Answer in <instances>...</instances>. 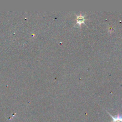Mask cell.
Wrapping results in <instances>:
<instances>
[{"instance_id":"cell-1","label":"cell","mask_w":122,"mask_h":122,"mask_svg":"<svg viewBox=\"0 0 122 122\" xmlns=\"http://www.w3.org/2000/svg\"><path fill=\"white\" fill-rule=\"evenodd\" d=\"M86 15H82V14H80L79 15H76V24H78L79 26H81V24L82 23H84V21L86 20V19H85Z\"/></svg>"},{"instance_id":"cell-2","label":"cell","mask_w":122,"mask_h":122,"mask_svg":"<svg viewBox=\"0 0 122 122\" xmlns=\"http://www.w3.org/2000/svg\"><path fill=\"white\" fill-rule=\"evenodd\" d=\"M106 112L110 115V116L112 118V121H111V122H122V116L121 115H120L119 113H118V114L116 116V117H114V116H112V115H111V114H110L109 112H108L107 111H106Z\"/></svg>"}]
</instances>
